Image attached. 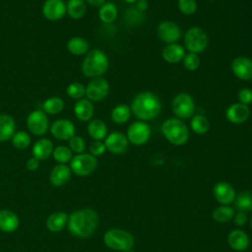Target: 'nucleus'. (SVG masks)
<instances>
[{"label":"nucleus","mask_w":252,"mask_h":252,"mask_svg":"<svg viewBox=\"0 0 252 252\" xmlns=\"http://www.w3.org/2000/svg\"><path fill=\"white\" fill-rule=\"evenodd\" d=\"M226 119L232 124H242L250 117V108L248 105L240 102L230 104L225 112Z\"/></svg>","instance_id":"nucleus-17"},{"label":"nucleus","mask_w":252,"mask_h":252,"mask_svg":"<svg viewBox=\"0 0 252 252\" xmlns=\"http://www.w3.org/2000/svg\"><path fill=\"white\" fill-rule=\"evenodd\" d=\"M69 148L72 151V153H75L77 155L82 154L86 150V142L81 136L74 135L69 140Z\"/></svg>","instance_id":"nucleus-42"},{"label":"nucleus","mask_w":252,"mask_h":252,"mask_svg":"<svg viewBox=\"0 0 252 252\" xmlns=\"http://www.w3.org/2000/svg\"><path fill=\"white\" fill-rule=\"evenodd\" d=\"M209 1H216V0H209Z\"/></svg>","instance_id":"nucleus-52"},{"label":"nucleus","mask_w":252,"mask_h":252,"mask_svg":"<svg viewBox=\"0 0 252 252\" xmlns=\"http://www.w3.org/2000/svg\"><path fill=\"white\" fill-rule=\"evenodd\" d=\"M182 62H183L185 69H187L188 71H195L199 68V66L201 64V59L199 57V54L189 52V53L185 54Z\"/></svg>","instance_id":"nucleus-40"},{"label":"nucleus","mask_w":252,"mask_h":252,"mask_svg":"<svg viewBox=\"0 0 252 252\" xmlns=\"http://www.w3.org/2000/svg\"><path fill=\"white\" fill-rule=\"evenodd\" d=\"M231 71L236 78L247 81L252 79V59L246 56L235 57L231 62Z\"/></svg>","instance_id":"nucleus-16"},{"label":"nucleus","mask_w":252,"mask_h":252,"mask_svg":"<svg viewBox=\"0 0 252 252\" xmlns=\"http://www.w3.org/2000/svg\"><path fill=\"white\" fill-rule=\"evenodd\" d=\"M16 132V122L14 118L5 113L0 114V142L12 139Z\"/></svg>","instance_id":"nucleus-25"},{"label":"nucleus","mask_w":252,"mask_h":252,"mask_svg":"<svg viewBox=\"0 0 252 252\" xmlns=\"http://www.w3.org/2000/svg\"><path fill=\"white\" fill-rule=\"evenodd\" d=\"M125 252H134L132 249H130V250H128V251H125Z\"/></svg>","instance_id":"nucleus-50"},{"label":"nucleus","mask_w":252,"mask_h":252,"mask_svg":"<svg viewBox=\"0 0 252 252\" xmlns=\"http://www.w3.org/2000/svg\"><path fill=\"white\" fill-rule=\"evenodd\" d=\"M234 222L238 226H242L247 222V215L245 212L238 211L236 214H234Z\"/></svg>","instance_id":"nucleus-45"},{"label":"nucleus","mask_w":252,"mask_h":252,"mask_svg":"<svg viewBox=\"0 0 252 252\" xmlns=\"http://www.w3.org/2000/svg\"><path fill=\"white\" fill-rule=\"evenodd\" d=\"M190 126L193 132H195L196 134L204 135L210 129V122L206 116L202 114H195L191 117Z\"/></svg>","instance_id":"nucleus-33"},{"label":"nucleus","mask_w":252,"mask_h":252,"mask_svg":"<svg viewBox=\"0 0 252 252\" xmlns=\"http://www.w3.org/2000/svg\"><path fill=\"white\" fill-rule=\"evenodd\" d=\"M234 202L238 211H252V192H241L235 197Z\"/></svg>","instance_id":"nucleus-36"},{"label":"nucleus","mask_w":252,"mask_h":252,"mask_svg":"<svg viewBox=\"0 0 252 252\" xmlns=\"http://www.w3.org/2000/svg\"><path fill=\"white\" fill-rule=\"evenodd\" d=\"M106 150L114 155H121L126 152L129 146V141L125 134L121 132H112L104 139Z\"/></svg>","instance_id":"nucleus-15"},{"label":"nucleus","mask_w":252,"mask_h":252,"mask_svg":"<svg viewBox=\"0 0 252 252\" xmlns=\"http://www.w3.org/2000/svg\"><path fill=\"white\" fill-rule=\"evenodd\" d=\"M132 112H131V108L129 105L125 104V103H121L116 105L110 113V118L112 120V122H114L115 124H125L131 116Z\"/></svg>","instance_id":"nucleus-31"},{"label":"nucleus","mask_w":252,"mask_h":252,"mask_svg":"<svg viewBox=\"0 0 252 252\" xmlns=\"http://www.w3.org/2000/svg\"><path fill=\"white\" fill-rule=\"evenodd\" d=\"M172 111L179 119H188L193 116L195 102L193 97L186 93L176 94L172 99Z\"/></svg>","instance_id":"nucleus-8"},{"label":"nucleus","mask_w":252,"mask_h":252,"mask_svg":"<svg viewBox=\"0 0 252 252\" xmlns=\"http://www.w3.org/2000/svg\"><path fill=\"white\" fill-rule=\"evenodd\" d=\"M104 244L116 251H128L134 246V237L133 235L120 228H111L104 233L103 236Z\"/></svg>","instance_id":"nucleus-5"},{"label":"nucleus","mask_w":252,"mask_h":252,"mask_svg":"<svg viewBox=\"0 0 252 252\" xmlns=\"http://www.w3.org/2000/svg\"><path fill=\"white\" fill-rule=\"evenodd\" d=\"M124 19L128 25H132V26L140 25L145 20V14L144 12L139 11L135 6H133L126 10Z\"/></svg>","instance_id":"nucleus-37"},{"label":"nucleus","mask_w":252,"mask_h":252,"mask_svg":"<svg viewBox=\"0 0 252 252\" xmlns=\"http://www.w3.org/2000/svg\"><path fill=\"white\" fill-rule=\"evenodd\" d=\"M54 147L53 143L46 138H42L37 140L32 146V157L37 158L38 160H44L52 156Z\"/></svg>","instance_id":"nucleus-23"},{"label":"nucleus","mask_w":252,"mask_h":252,"mask_svg":"<svg viewBox=\"0 0 252 252\" xmlns=\"http://www.w3.org/2000/svg\"><path fill=\"white\" fill-rule=\"evenodd\" d=\"M131 112L140 121H149L157 118L161 110L158 96L152 92H140L131 102Z\"/></svg>","instance_id":"nucleus-2"},{"label":"nucleus","mask_w":252,"mask_h":252,"mask_svg":"<svg viewBox=\"0 0 252 252\" xmlns=\"http://www.w3.org/2000/svg\"><path fill=\"white\" fill-rule=\"evenodd\" d=\"M250 224H251V227H252V219H251V221H250Z\"/></svg>","instance_id":"nucleus-51"},{"label":"nucleus","mask_w":252,"mask_h":252,"mask_svg":"<svg viewBox=\"0 0 252 252\" xmlns=\"http://www.w3.org/2000/svg\"><path fill=\"white\" fill-rule=\"evenodd\" d=\"M157 34L161 41L167 44L176 43L182 35V31L175 22L162 21L158 25Z\"/></svg>","instance_id":"nucleus-12"},{"label":"nucleus","mask_w":252,"mask_h":252,"mask_svg":"<svg viewBox=\"0 0 252 252\" xmlns=\"http://www.w3.org/2000/svg\"><path fill=\"white\" fill-rule=\"evenodd\" d=\"M66 93L69 97L78 100L86 95V87L79 82H73L68 85Z\"/></svg>","instance_id":"nucleus-39"},{"label":"nucleus","mask_w":252,"mask_h":252,"mask_svg":"<svg viewBox=\"0 0 252 252\" xmlns=\"http://www.w3.org/2000/svg\"><path fill=\"white\" fill-rule=\"evenodd\" d=\"M118 15V10L115 4L112 2H105L99 7L98 18L104 24L113 23Z\"/></svg>","instance_id":"nucleus-30"},{"label":"nucleus","mask_w":252,"mask_h":252,"mask_svg":"<svg viewBox=\"0 0 252 252\" xmlns=\"http://www.w3.org/2000/svg\"><path fill=\"white\" fill-rule=\"evenodd\" d=\"M185 48L191 52L200 54L204 52L209 45V36L200 27H191L184 35Z\"/></svg>","instance_id":"nucleus-6"},{"label":"nucleus","mask_w":252,"mask_h":252,"mask_svg":"<svg viewBox=\"0 0 252 252\" xmlns=\"http://www.w3.org/2000/svg\"><path fill=\"white\" fill-rule=\"evenodd\" d=\"M109 93V84L102 77L92 79L86 87V96L92 102L103 100Z\"/></svg>","instance_id":"nucleus-11"},{"label":"nucleus","mask_w":252,"mask_h":252,"mask_svg":"<svg viewBox=\"0 0 252 252\" xmlns=\"http://www.w3.org/2000/svg\"><path fill=\"white\" fill-rule=\"evenodd\" d=\"M98 224V216L91 208H83L68 215L67 227L75 236L86 238L91 236Z\"/></svg>","instance_id":"nucleus-1"},{"label":"nucleus","mask_w":252,"mask_h":252,"mask_svg":"<svg viewBox=\"0 0 252 252\" xmlns=\"http://www.w3.org/2000/svg\"><path fill=\"white\" fill-rule=\"evenodd\" d=\"M214 196L220 205H229L235 200L236 194L229 183L220 181L214 187Z\"/></svg>","instance_id":"nucleus-18"},{"label":"nucleus","mask_w":252,"mask_h":252,"mask_svg":"<svg viewBox=\"0 0 252 252\" xmlns=\"http://www.w3.org/2000/svg\"><path fill=\"white\" fill-rule=\"evenodd\" d=\"M75 125L69 119L60 118L50 126L51 135L60 141H69L75 135Z\"/></svg>","instance_id":"nucleus-13"},{"label":"nucleus","mask_w":252,"mask_h":252,"mask_svg":"<svg viewBox=\"0 0 252 252\" xmlns=\"http://www.w3.org/2000/svg\"><path fill=\"white\" fill-rule=\"evenodd\" d=\"M89 150L90 154L96 158L102 156L105 153L106 147L102 141H94L93 143H91Z\"/></svg>","instance_id":"nucleus-43"},{"label":"nucleus","mask_w":252,"mask_h":252,"mask_svg":"<svg viewBox=\"0 0 252 252\" xmlns=\"http://www.w3.org/2000/svg\"><path fill=\"white\" fill-rule=\"evenodd\" d=\"M39 161H40V160H38V159L35 158L34 157L30 158L28 159V161H27V164H26L28 170H30V171H34V170H36V169L39 167Z\"/></svg>","instance_id":"nucleus-46"},{"label":"nucleus","mask_w":252,"mask_h":252,"mask_svg":"<svg viewBox=\"0 0 252 252\" xmlns=\"http://www.w3.org/2000/svg\"><path fill=\"white\" fill-rule=\"evenodd\" d=\"M227 242L229 246L235 251L246 250L249 246L250 239L246 232L241 229H234L229 232L227 236Z\"/></svg>","instance_id":"nucleus-22"},{"label":"nucleus","mask_w":252,"mask_h":252,"mask_svg":"<svg viewBox=\"0 0 252 252\" xmlns=\"http://www.w3.org/2000/svg\"><path fill=\"white\" fill-rule=\"evenodd\" d=\"M109 67V60L107 55L100 49L94 48L89 51L81 66L82 73L88 78L101 77Z\"/></svg>","instance_id":"nucleus-3"},{"label":"nucleus","mask_w":252,"mask_h":252,"mask_svg":"<svg viewBox=\"0 0 252 252\" xmlns=\"http://www.w3.org/2000/svg\"><path fill=\"white\" fill-rule=\"evenodd\" d=\"M41 11L46 20L56 22L65 16L66 4L63 0H45Z\"/></svg>","instance_id":"nucleus-14"},{"label":"nucleus","mask_w":252,"mask_h":252,"mask_svg":"<svg viewBox=\"0 0 252 252\" xmlns=\"http://www.w3.org/2000/svg\"><path fill=\"white\" fill-rule=\"evenodd\" d=\"M68 222V215L65 212H55L48 216L45 225L52 232H59L64 229Z\"/></svg>","instance_id":"nucleus-27"},{"label":"nucleus","mask_w":252,"mask_h":252,"mask_svg":"<svg viewBox=\"0 0 252 252\" xmlns=\"http://www.w3.org/2000/svg\"><path fill=\"white\" fill-rule=\"evenodd\" d=\"M87 131L94 141H102L107 136V126L101 119H92L88 123Z\"/></svg>","instance_id":"nucleus-26"},{"label":"nucleus","mask_w":252,"mask_h":252,"mask_svg":"<svg viewBox=\"0 0 252 252\" xmlns=\"http://www.w3.org/2000/svg\"><path fill=\"white\" fill-rule=\"evenodd\" d=\"M185 54L186 53H185L184 47L178 43L166 44L161 51V56L163 60L169 64H175V63L181 62Z\"/></svg>","instance_id":"nucleus-21"},{"label":"nucleus","mask_w":252,"mask_h":252,"mask_svg":"<svg viewBox=\"0 0 252 252\" xmlns=\"http://www.w3.org/2000/svg\"><path fill=\"white\" fill-rule=\"evenodd\" d=\"M123 1H125V2L128 3V4H134V3H136L138 0H123Z\"/></svg>","instance_id":"nucleus-49"},{"label":"nucleus","mask_w":252,"mask_h":252,"mask_svg":"<svg viewBox=\"0 0 252 252\" xmlns=\"http://www.w3.org/2000/svg\"><path fill=\"white\" fill-rule=\"evenodd\" d=\"M85 1L91 4L92 6H95V7H100L102 4L106 2V0H85Z\"/></svg>","instance_id":"nucleus-48"},{"label":"nucleus","mask_w":252,"mask_h":252,"mask_svg":"<svg viewBox=\"0 0 252 252\" xmlns=\"http://www.w3.org/2000/svg\"><path fill=\"white\" fill-rule=\"evenodd\" d=\"M71 174H72V170L70 166L66 164L58 163L52 168L49 179L53 186L61 187L68 183V181L71 178Z\"/></svg>","instance_id":"nucleus-20"},{"label":"nucleus","mask_w":252,"mask_h":252,"mask_svg":"<svg viewBox=\"0 0 252 252\" xmlns=\"http://www.w3.org/2000/svg\"><path fill=\"white\" fill-rule=\"evenodd\" d=\"M152 135L151 127L144 121H135L127 129L126 137L130 144L134 146H143L150 140Z\"/></svg>","instance_id":"nucleus-9"},{"label":"nucleus","mask_w":252,"mask_h":252,"mask_svg":"<svg viewBox=\"0 0 252 252\" xmlns=\"http://www.w3.org/2000/svg\"><path fill=\"white\" fill-rule=\"evenodd\" d=\"M74 114L80 121H90L94 114V106L90 99L83 97L76 101L74 105Z\"/></svg>","instance_id":"nucleus-19"},{"label":"nucleus","mask_w":252,"mask_h":252,"mask_svg":"<svg viewBox=\"0 0 252 252\" xmlns=\"http://www.w3.org/2000/svg\"><path fill=\"white\" fill-rule=\"evenodd\" d=\"M53 158L61 164H66L67 162L71 161L73 155H72V151L70 150L69 147L67 146H57L56 148H54L53 153H52Z\"/></svg>","instance_id":"nucleus-35"},{"label":"nucleus","mask_w":252,"mask_h":252,"mask_svg":"<svg viewBox=\"0 0 252 252\" xmlns=\"http://www.w3.org/2000/svg\"><path fill=\"white\" fill-rule=\"evenodd\" d=\"M67 49L71 54L81 56L90 51V44L87 39L81 36H74L68 40Z\"/></svg>","instance_id":"nucleus-28"},{"label":"nucleus","mask_w":252,"mask_h":252,"mask_svg":"<svg viewBox=\"0 0 252 252\" xmlns=\"http://www.w3.org/2000/svg\"><path fill=\"white\" fill-rule=\"evenodd\" d=\"M20 224L18 216L10 210H1L0 211V230L4 232H13L15 231Z\"/></svg>","instance_id":"nucleus-24"},{"label":"nucleus","mask_w":252,"mask_h":252,"mask_svg":"<svg viewBox=\"0 0 252 252\" xmlns=\"http://www.w3.org/2000/svg\"><path fill=\"white\" fill-rule=\"evenodd\" d=\"M64 100L59 96H51L45 99L42 103V110L46 114L55 115L60 113L64 109Z\"/></svg>","instance_id":"nucleus-32"},{"label":"nucleus","mask_w":252,"mask_h":252,"mask_svg":"<svg viewBox=\"0 0 252 252\" xmlns=\"http://www.w3.org/2000/svg\"><path fill=\"white\" fill-rule=\"evenodd\" d=\"M177 6L179 11L186 16H191L197 11V2L196 0H178Z\"/></svg>","instance_id":"nucleus-41"},{"label":"nucleus","mask_w":252,"mask_h":252,"mask_svg":"<svg viewBox=\"0 0 252 252\" xmlns=\"http://www.w3.org/2000/svg\"><path fill=\"white\" fill-rule=\"evenodd\" d=\"M12 144L18 150H25L31 145V136L25 131H17L12 137Z\"/></svg>","instance_id":"nucleus-38"},{"label":"nucleus","mask_w":252,"mask_h":252,"mask_svg":"<svg viewBox=\"0 0 252 252\" xmlns=\"http://www.w3.org/2000/svg\"><path fill=\"white\" fill-rule=\"evenodd\" d=\"M96 158L86 153L76 155L70 161V168L72 172L79 176H88L92 174L96 168Z\"/></svg>","instance_id":"nucleus-7"},{"label":"nucleus","mask_w":252,"mask_h":252,"mask_svg":"<svg viewBox=\"0 0 252 252\" xmlns=\"http://www.w3.org/2000/svg\"><path fill=\"white\" fill-rule=\"evenodd\" d=\"M237 98L239 100L238 102L249 105L252 102V90L249 88L241 89L237 94Z\"/></svg>","instance_id":"nucleus-44"},{"label":"nucleus","mask_w":252,"mask_h":252,"mask_svg":"<svg viewBox=\"0 0 252 252\" xmlns=\"http://www.w3.org/2000/svg\"><path fill=\"white\" fill-rule=\"evenodd\" d=\"M87 6L85 0H68L66 13L73 20H80L86 14Z\"/></svg>","instance_id":"nucleus-29"},{"label":"nucleus","mask_w":252,"mask_h":252,"mask_svg":"<svg viewBox=\"0 0 252 252\" xmlns=\"http://www.w3.org/2000/svg\"><path fill=\"white\" fill-rule=\"evenodd\" d=\"M148 6H149V4H148L147 0H138L135 5V7L141 12H145L148 9Z\"/></svg>","instance_id":"nucleus-47"},{"label":"nucleus","mask_w":252,"mask_h":252,"mask_svg":"<svg viewBox=\"0 0 252 252\" xmlns=\"http://www.w3.org/2000/svg\"><path fill=\"white\" fill-rule=\"evenodd\" d=\"M27 127L29 131L35 135H44L49 127V120L47 114L40 109H34L27 117Z\"/></svg>","instance_id":"nucleus-10"},{"label":"nucleus","mask_w":252,"mask_h":252,"mask_svg":"<svg viewBox=\"0 0 252 252\" xmlns=\"http://www.w3.org/2000/svg\"><path fill=\"white\" fill-rule=\"evenodd\" d=\"M234 217V210L228 205H221L212 213V218L217 222H227Z\"/></svg>","instance_id":"nucleus-34"},{"label":"nucleus","mask_w":252,"mask_h":252,"mask_svg":"<svg viewBox=\"0 0 252 252\" xmlns=\"http://www.w3.org/2000/svg\"><path fill=\"white\" fill-rule=\"evenodd\" d=\"M161 133L164 138L174 146H182L189 139V130L179 118H168L161 124Z\"/></svg>","instance_id":"nucleus-4"}]
</instances>
